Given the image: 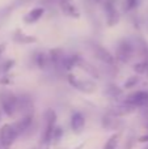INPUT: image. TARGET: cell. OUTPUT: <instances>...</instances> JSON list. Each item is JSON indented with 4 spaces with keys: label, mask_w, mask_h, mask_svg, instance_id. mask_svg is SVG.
I'll use <instances>...</instances> for the list:
<instances>
[{
    "label": "cell",
    "mask_w": 148,
    "mask_h": 149,
    "mask_svg": "<svg viewBox=\"0 0 148 149\" xmlns=\"http://www.w3.org/2000/svg\"><path fill=\"white\" fill-rule=\"evenodd\" d=\"M57 113L52 109H47L43 114V127L41 132V149H50L52 144V132L57 127Z\"/></svg>",
    "instance_id": "6da1fadb"
},
{
    "label": "cell",
    "mask_w": 148,
    "mask_h": 149,
    "mask_svg": "<svg viewBox=\"0 0 148 149\" xmlns=\"http://www.w3.org/2000/svg\"><path fill=\"white\" fill-rule=\"evenodd\" d=\"M0 109L7 116H13L17 113V95L9 90L0 92Z\"/></svg>",
    "instance_id": "7a4b0ae2"
},
{
    "label": "cell",
    "mask_w": 148,
    "mask_h": 149,
    "mask_svg": "<svg viewBox=\"0 0 148 149\" xmlns=\"http://www.w3.org/2000/svg\"><path fill=\"white\" fill-rule=\"evenodd\" d=\"M135 54V45L130 39H122L119 41L117 46V52H115V59L121 63H126L133 58Z\"/></svg>",
    "instance_id": "3957f363"
},
{
    "label": "cell",
    "mask_w": 148,
    "mask_h": 149,
    "mask_svg": "<svg viewBox=\"0 0 148 149\" xmlns=\"http://www.w3.org/2000/svg\"><path fill=\"white\" fill-rule=\"evenodd\" d=\"M18 137V134L16 132L13 123H5L0 128V145L4 149H8L15 143V140Z\"/></svg>",
    "instance_id": "277c9868"
},
{
    "label": "cell",
    "mask_w": 148,
    "mask_h": 149,
    "mask_svg": "<svg viewBox=\"0 0 148 149\" xmlns=\"http://www.w3.org/2000/svg\"><path fill=\"white\" fill-rule=\"evenodd\" d=\"M123 102L133 106L135 109L147 107L148 106V90H136V92L128 94Z\"/></svg>",
    "instance_id": "5b68a950"
},
{
    "label": "cell",
    "mask_w": 148,
    "mask_h": 149,
    "mask_svg": "<svg viewBox=\"0 0 148 149\" xmlns=\"http://www.w3.org/2000/svg\"><path fill=\"white\" fill-rule=\"evenodd\" d=\"M68 82L71 86L80 90L83 93H92L96 90V84L89 80H81L75 74H68Z\"/></svg>",
    "instance_id": "8992f818"
},
{
    "label": "cell",
    "mask_w": 148,
    "mask_h": 149,
    "mask_svg": "<svg viewBox=\"0 0 148 149\" xmlns=\"http://www.w3.org/2000/svg\"><path fill=\"white\" fill-rule=\"evenodd\" d=\"M93 52L96 55V58L100 62L105 63L106 65H114L115 64V56L110 51H108L105 47L100 46V45H94L93 46Z\"/></svg>",
    "instance_id": "52a82bcc"
},
{
    "label": "cell",
    "mask_w": 148,
    "mask_h": 149,
    "mask_svg": "<svg viewBox=\"0 0 148 149\" xmlns=\"http://www.w3.org/2000/svg\"><path fill=\"white\" fill-rule=\"evenodd\" d=\"M33 120H34V115H33V113H31V114L22 115L18 120H16L15 123H13V127H15L16 132L18 134V136L24 135L25 132H28L29 130H30L31 124H33Z\"/></svg>",
    "instance_id": "ba28073f"
},
{
    "label": "cell",
    "mask_w": 148,
    "mask_h": 149,
    "mask_svg": "<svg viewBox=\"0 0 148 149\" xmlns=\"http://www.w3.org/2000/svg\"><path fill=\"white\" fill-rule=\"evenodd\" d=\"M136 109L133 107V106L127 105V103L122 102V103H117V105H113L108 109V114L109 115H113L115 118H119V116H125L131 114L133 111H135Z\"/></svg>",
    "instance_id": "9c48e42d"
},
{
    "label": "cell",
    "mask_w": 148,
    "mask_h": 149,
    "mask_svg": "<svg viewBox=\"0 0 148 149\" xmlns=\"http://www.w3.org/2000/svg\"><path fill=\"white\" fill-rule=\"evenodd\" d=\"M70 126L75 134H80L85 127V116L80 111H73L70 118Z\"/></svg>",
    "instance_id": "30bf717a"
},
{
    "label": "cell",
    "mask_w": 148,
    "mask_h": 149,
    "mask_svg": "<svg viewBox=\"0 0 148 149\" xmlns=\"http://www.w3.org/2000/svg\"><path fill=\"white\" fill-rule=\"evenodd\" d=\"M45 15V8L43 7H37L29 10L25 16H24V22L25 24H36L42 16Z\"/></svg>",
    "instance_id": "8fae6325"
},
{
    "label": "cell",
    "mask_w": 148,
    "mask_h": 149,
    "mask_svg": "<svg viewBox=\"0 0 148 149\" xmlns=\"http://www.w3.org/2000/svg\"><path fill=\"white\" fill-rule=\"evenodd\" d=\"M76 67H79V68H81V70H84L87 73H89L91 76L96 77V79H98V77H100V73H98V71H97V68H96V67H93V65H92L91 63L85 62V60H84L81 56L79 58Z\"/></svg>",
    "instance_id": "7c38bea8"
},
{
    "label": "cell",
    "mask_w": 148,
    "mask_h": 149,
    "mask_svg": "<svg viewBox=\"0 0 148 149\" xmlns=\"http://www.w3.org/2000/svg\"><path fill=\"white\" fill-rule=\"evenodd\" d=\"M118 126H121V122L118 120V118L113 115H105L102 118V127L104 128H109V130H117Z\"/></svg>",
    "instance_id": "4fadbf2b"
},
{
    "label": "cell",
    "mask_w": 148,
    "mask_h": 149,
    "mask_svg": "<svg viewBox=\"0 0 148 149\" xmlns=\"http://www.w3.org/2000/svg\"><path fill=\"white\" fill-rule=\"evenodd\" d=\"M34 62L36 64L38 65L39 68H46L47 65L50 64V59H49V55H46L45 52H36L34 55Z\"/></svg>",
    "instance_id": "5bb4252c"
},
{
    "label": "cell",
    "mask_w": 148,
    "mask_h": 149,
    "mask_svg": "<svg viewBox=\"0 0 148 149\" xmlns=\"http://www.w3.org/2000/svg\"><path fill=\"white\" fill-rule=\"evenodd\" d=\"M60 8H62V12L64 13V15L70 16V17L77 18L79 16H80V13H79V10L76 9V7H75V5H72L71 3H64V4H60Z\"/></svg>",
    "instance_id": "9a60e30c"
},
{
    "label": "cell",
    "mask_w": 148,
    "mask_h": 149,
    "mask_svg": "<svg viewBox=\"0 0 148 149\" xmlns=\"http://www.w3.org/2000/svg\"><path fill=\"white\" fill-rule=\"evenodd\" d=\"M119 139H121L119 132L113 134L112 136L106 140V143H105V145H104V149H117V145H118V143H119Z\"/></svg>",
    "instance_id": "2e32d148"
},
{
    "label": "cell",
    "mask_w": 148,
    "mask_h": 149,
    "mask_svg": "<svg viewBox=\"0 0 148 149\" xmlns=\"http://www.w3.org/2000/svg\"><path fill=\"white\" fill-rule=\"evenodd\" d=\"M106 22L109 26H114L115 24L119 21V13H118L117 8H114V9L112 10H108L106 12Z\"/></svg>",
    "instance_id": "e0dca14e"
},
{
    "label": "cell",
    "mask_w": 148,
    "mask_h": 149,
    "mask_svg": "<svg viewBox=\"0 0 148 149\" xmlns=\"http://www.w3.org/2000/svg\"><path fill=\"white\" fill-rule=\"evenodd\" d=\"M15 41L17 42V43H33V42H36V38L30 37V36H26L22 31L18 30V31H16V34H15Z\"/></svg>",
    "instance_id": "ac0fdd59"
},
{
    "label": "cell",
    "mask_w": 148,
    "mask_h": 149,
    "mask_svg": "<svg viewBox=\"0 0 148 149\" xmlns=\"http://www.w3.org/2000/svg\"><path fill=\"white\" fill-rule=\"evenodd\" d=\"M106 94L109 95L110 98H118L122 95V89L121 88H118L117 85H109V86L106 88Z\"/></svg>",
    "instance_id": "d6986e66"
},
{
    "label": "cell",
    "mask_w": 148,
    "mask_h": 149,
    "mask_svg": "<svg viewBox=\"0 0 148 149\" xmlns=\"http://www.w3.org/2000/svg\"><path fill=\"white\" fill-rule=\"evenodd\" d=\"M139 81H140V77H139V76H136V74H134V76H130L125 81V84H123V88H125V89H131V88H135L136 85L139 84Z\"/></svg>",
    "instance_id": "ffe728a7"
},
{
    "label": "cell",
    "mask_w": 148,
    "mask_h": 149,
    "mask_svg": "<svg viewBox=\"0 0 148 149\" xmlns=\"http://www.w3.org/2000/svg\"><path fill=\"white\" fill-rule=\"evenodd\" d=\"M63 128L60 126H57L54 128V132H52V144H57V143L60 141V139H62L63 136Z\"/></svg>",
    "instance_id": "44dd1931"
},
{
    "label": "cell",
    "mask_w": 148,
    "mask_h": 149,
    "mask_svg": "<svg viewBox=\"0 0 148 149\" xmlns=\"http://www.w3.org/2000/svg\"><path fill=\"white\" fill-rule=\"evenodd\" d=\"M139 4V0H125V8L126 10H133Z\"/></svg>",
    "instance_id": "7402d4cb"
},
{
    "label": "cell",
    "mask_w": 148,
    "mask_h": 149,
    "mask_svg": "<svg viewBox=\"0 0 148 149\" xmlns=\"http://www.w3.org/2000/svg\"><path fill=\"white\" fill-rule=\"evenodd\" d=\"M13 65H15V60H5L1 65V72L3 73L9 72V70L13 67Z\"/></svg>",
    "instance_id": "603a6c76"
},
{
    "label": "cell",
    "mask_w": 148,
    "mask_h": 149,
    "mask_svg": "<svg viewBox=\"0 0 148 149\" xmlns=\"http://www.w3.org/2000/svg\"><path fill=\"white\" fill-rule=\"evenodd\" d=\"M71 0H43V3H58V4H64V3H70Z\"/></svg>",
    "instance_id": "cb8c5ba5"
},
{
    "label": "cell",
    "mask_w": 148,
    "mask_h": 149,
    "mask_svg": "<svg viewBox=\"0 0 148 149\" xmlns=\"http://www.w3.org/2000/svg\"><path fill=\"white\" fill-rule=\"evenodd\" d=\"M138 141L139 143H147V144H148V134L147 135H143V136H140L138 139Z\"/></svg>",
    "instance_id": "d4e9b609"
},
{
    "label": "cell",
    "mask_w": 148,
    "mask_h": 149,
    "mask_svg": "<svg viewBox=\"0 0 148 149\" xmlns=\"http://www.w3.org/2000/svg\"><path fill=\"white\" fill-rule=\"evenodd\" d=\"M0 82H1V84H9V82H10V79H9L8 76H4L1 80H0Z\"/></svg>",
    "instance_id": "484cf974"
},
{
    "label": "cell",
    "mask_w": 148,
    "mask_h": 149,
    "mask_svg": "<svg viewBox=\"0 0 148 149\" xmlns=\"http://www.w3.org/2000/svg\"><path fill=\"white\" fill-rule=\"evenodd\" d=\"M83 148V145H79V147H76V148H73V149H81Z\"/></svg>",
    "instance_id": "4316f807"
},
{
    "label": "cell",
    "mask_w": 148,
    "mask_h": 149,
    "mask_svg": "<svg viewBox=\"0 0 148 149\" xmlns=\"http://www.w3.org/2000/svg\"><path fill=\"white\" fill-rule=\"evenodd\" d=\"M1 114H3V111H1V109H0V120H1Z\"/></svg>",
    "instance_id": "83f0119b"
},
{
    "label": "cell",
    "mask_w": 148,
    "mask_h": 149,
    "mask_svg": "<svg viewBox=\"0 0 148 149\" xmlns=\"http://www.w3.org/2000/svg\"><path fill=\"white\" fill-rule=\"evenodd\" d=\"M94 1H96V3H100V1H102V0H94Z\"/></svg>",
    "instance_id": "f1b7e54d"
},
{
    "label": "cell",
    "mask_w": 148,
    "mask_h": 149,
    "mask_svg": "<svg viewBox=\"0 0 148 149\" xmlns=\"http://www.w3.org/2000/svg\"><path fill=\"white\" fill-rule=\"evenodd\" d=\"M143 149H148V144H147V145H146V147H144Z\"/></svg>",
    "instance_id": "f546056e"
},
{
    "label": "cell",
    "mask_w": 148,
    "mask_h": 149,
    "mask_svg": "<svg viewBox=\"0 0 148 149\" xmlns=\"http://www.w3.org/2000/svg\"><path fill=\"white\" fill-rule=\"evenodd\" d=\"M146 127H147V128H148V123H147V124H146Z\"/></svg>",
    "instance_id": "4dcf8cb0"
}]
</instances>
